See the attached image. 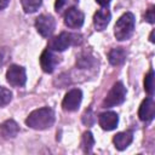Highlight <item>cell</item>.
<instances>
[{
	"label": "cell",
	"mask_w": 155,
	"mask_h": 155,
	"mask_svg": "<svg viewBox=\"0 0 155 155\" xmlns=\"http://www.w3.org/2000/svg\"><path fill=\"white\" fill-rule=\"evenodd\" d=\"M126 57H127V52L122 47H115L110 50L108 53V59L113 65H121L126 61Z\"/></svg>",
	"instance_id": "9a60e30c"
},
{
	"label": "cell",
	"mask_w": 155,
	"mask_h": 155,
	"mask_svg": "<svg viewBox=\"0 0 155 155\" xmlns=\"http://www.w3.org/2000/svg\"><path fill=\"white\" fill-rule=\"evenodd\" d=\"M19 132V126L15 120H6L0 125V136L5 139L15 138Z\"/></svg>",
	"instance_id": "4fadbf2b"
},
{
	"label": "cell",
	"mask_w": 155,
	"mask_h": 155,
	"mask_svg": "<svg viewBox=\"0 0 155 155\" xmlns=\"http://www.w3.org/2000/svg\"><path fill=\"white\" fill-rule=\"evenodd\" d=\"M82 122H84L85 125H87V126H90V125H92V124L94 122V116H93L91 109L87 110V111L84 114V116H82Z\"/></svg>",
	"instance_id": "7402d4cb"
},
{
	"label": "cell",
	"mask_w": 155,
	"mask_h": 155,
	"mask_svg": "<svg viewBox=\"0 0 155 155\" xmlns=\"http://www.w3.org/2000/svg\"><path fill=\"white\" fill-rule=\"evenodd\" d=\"M84 19L85 16L84 13L78 10L76 7H71L69 10H67L65 15H64V23L67 27L71 28V29H78L84 24Z\"/></svg>",
	"instance_id": "9c48e42d"
},
{
	"label": "cell",
	"mask_w": 155,
	"mask_h": 155,
	"mask_svg": "<svg viewBox=\"0 0 155 155\" xmlns=\"http://www.w3.org/2000/svg\"><path fill=\"white\" fill-rule=\"evenodd\" d=\"M12 99V93L10 90H7L6 87L0 86V108L8 104Z\"/></svg>",
	"instance_id": "ffe728a7"
},
{
	"label": "cell",
	"mask_w": 155,
	"mask_h": 155,
	"mask_svg": "<svg viewBox=\"0 0 155 155\" xmlns=\"http://www.w3.org/2000/svg\"><path fill=\"white\" fill-rule=\"evenodd\" d=\"M145 21L149 23L155 22V7L154 6H150L149 10L145 12Z\"/></svg>",
	"instance_id": "603a6c76"
},
{
	"label": "cell",
	"mask_w": 155,
	"mask_h": 155,
	"mask_svg": "<svg viewBox=\"0 0 155 155\" xmlns=\"http://www.w3.org/2000/svg\"><path fill=\"white\" fill-rule=\"evenodd\" d=\"M59 62H61V58L51 48H46L40 56V65H41L42 70L48 74H51L56 69V67L58 65Z\"/></svg>",
	"instance_id": "52a82bcc"
},
{
	"label": "cell",
	"mask_w": 155,
	"mask_h": 155,
	"mask_svg": "<svg viewBox=\"0 0 155 155\" xmlns=\"http://www.w3.org/2000/svg\"><path fill=\"white\" fill-rule=\"evenodd\" d=\"M92 62H93V57H90L88 54H82L80 58H79V61H78V65L80 67V68H82V69H86L87 67H90V65H92Z\"/></svg>",
	"instance_id": "44dd1931"
},
{
	"label": "cell",
	"mask_w": 155,
	"mask_h": 155,
	"mask_svg": "<svg viewBox=\"0 0 155 155\" xmlns=\"http://www.w3.org/2000/svg\"><path fill=\"white\" fill-rule=\"evenodd\" d=\"M21 4H22L24 12L33 13L39 10V7L42 4V0H21Z\"/></svg>",
	"instance_id": "e0dca14e"
},
{
	"label": "cell",
	"mask_w": 155,
	"mask_h": 155,
	"mask_svg": "<svg viewBox=\"0 0 155 155\" xmlns=\"http://www.w3.org/2000/svg\"><path fill=\"white\" fill-rule=\"evenodd\" d=\"M133 140V133L131 131H125V132H119L114 136L113 142L114 145L117 150H125Z\"/></svg>",
	"instance_id": "5bb4252c"
},
{
	"label": "cell",
	"mask_w": 155,
	"mask_h": 155,
	"mask_svg": "<svg viewBox=\"0 0 155 155\" xmlns=\"http://www.w3.org/2000/svg\"><path fill=\"white\" fill-rule=\"evenodd\" d=\"M96 1H97V2H98L101 6H103V7H107V6L110 4V1H111V0H96Z\"/></svg>",
	"instance_id": "cb8c5ba5"
},
{
	"label": "cell",
	"mask_w": 155,
	"mask_h": 155,
	"mask_svg": "<svg viewBox=\"0 0 155 155\" xmlns=\"http://www.w3.org/2000/svg\"><path fill=\"white\" fill-rule=\"evenodd\" d=\"M134 25H136V19L133 13L126 12L124 13L115 23L114 27V35L119 41L128 40L133 31H134Z\"/></svg>",
	"instance_id": "7a4b0ae2"
},
{
	"label": "cell",
	"mask_w": 155,
	"mask_h": 155,
	"mask_svg": "<svg viewBox=\"0 0 155 155\" xmlns=\"http://www.w3.org/2000/svg\"><path fill=\"white\" fill-rule=\"evenodd\" d=\"M138 116L144 122H150L155 116V103L151 97L145 98L138 110Z\"/></svg>",
	"instance_id": "30bf717a"
},
{
	"label": "cell",
	"mask_w": 155,
	"mask_h": 155,
	"mask_svg": "<svg viewBox=\"0 0 155 155\" xmlns=\"http://www.w3.org/2000/svg\"><path fill=\"white\" fill-rule=\"evenodd\" d=\"M10 0H0V10H4L5 7H7Z\"/></svg>",
	"instance_id": "d4e9b609"
},
{
	"label": "cell",
	"mask_w": 155,
	"mask_h": 155,
	"mask_svg": "<svg viewBox=\"0 0 155 155\" xmlns=\"http://www.w3.org/2000/svg\"><path fill=\"white\" fill-rule=\"evenodd\" d=\"M94 145V138L92 136V133L90 131H86L84 134H82V139H81V147H82V150L85 153H91L92 148Z\"/></svg>",
	"instance_id": "2e32d148"
},
{
	"label": "cell",
	"mask_w": 155,
	"mask_h": 155,
	"mask_svg": "<svg viewBox=\"0 0 155 155\" xmlns=\"http://www.w3.org/2000/svg\"><path fill=\"white\" fill-rule=\"evenodd\" d=\"M126 87L124 86V84L121 81H117L113 85V87L110 88V91L108 92V94L105 96L102 107L103 108H113L115 105L122 104L126 99Z\"/></svg>",
	"instance_id": "277c9868"
},
{
	"label": "cell",
	"mask_w": 155,
	"mask_h": 155,
	"mask_svg": "<svg viewBox=\"0 0 155 155\" xmlns=\"http://www.w3.org/2000/svg\"><path fill=\"white\" fill-rule=\"evenodd\" d=\"M110 18H111V13L108 8L104 7V8L98 10L93 16V25H94L96 30H98V31L104 30L108 27Z\"/></svg>",
	"instance_id": "7c38bea8"
},
{
	"label": "cell",
	"mask_w": 155,
	"mask_h": 155,
	"mask_svg": "<svg viewBox=\"0 0 155 155\" xmlns=\"http://www.w3.org/2000/svg\"><path fill=\"white\" fill-rule=\"evenodd\" d=\"M82 99V92L79 88H73L70 90L63 98L62 107L65 111H75L79 109L80 103Z\"/></svg>",
	"instance_id": "ba28073f"
},
{
	"label": "cell",
	"mask_w": 155,
	"mask_h": 155,
	"mask_svg": "<svg viewBox=\"0 0 155 155\" xmlns=\"http://www.w3.org/2000/svg\"><path fill=\"white\" fill-rule=\"evenodd\" d=\"M79 4V0H56L54 8L57 12L62 13L65 10H69L71 7H75Z\"/></svg>",
	"instance_id": "ac0fdd59"
},
{
	"label": "cell",
	"mask_w": 155,
	"mask_h": 155,
	"mask_svg": "<svg viewBox=\"0 0 155 155\" xmlns=\"http://www.w3.org/2000/svg\"><path fill=\"white\" fill-rule=\"evenodd\" d=\"M6 80L11 86H15V87L24 86V84L27 81L25 69L21 65H16V64L11 65L6 71Z\"/></svg>",
	"instance_id": "5b68a950"
},
{
	"label": "cell",
	"mask_w": 155,
	"mask_h": 155,
	"mask_svg": "<svg viewBox=\"0 0 155 155\" xmlns=\"http://www.w3.org/2000/svg\"><path fill=\"white\" fill-rule=\"evenodd\" d=\"M53 122H54V113L48 107L35 109L25 119L27 126L34 130H46L51 127Z\"/></svg>",
	"instance_id": "6da1fadb"
},
{
	"label": "cell",
	"mask_w": 155,
	"mask_h": 155,
	"mask_svg": "<svg viewBox=\"0 0 155 155\" xmlns=\"http://www.w3.org/2000/svg\"><path fill=\"white\" fill-rule=\"evenodd\" d=\"M35 28L41 36L48 38L56 28L54 18L51 15H40L35 19Z\"/></svg>",
	"instance_id": "8992f818"
},
{
	"label": "cell",
	"mask_w": 155,
	"mask_h": 155,
	"mask_svg": "<svg viewBox=\"0 0 155 155\" xmlns=\"http://www.w3.org/2000/svg\"><path fill=\"white\" fill-rule=\"evenodd\" d=\"M144 90L151 97L154 94V70L150 69L144 79Z\"/></svg>",
	"instance_id": "d6986e66"
},
{
	"label": "cell",
	"mask_w": 155,
	"mask_h": 155,
	"mask_svg": "<svg viewBox=\"0 0 155 155\" xmlns=\"http://www.w3.org/2000/svg\"><path fill=\"white\" fill-rule=\"evenodd\" d=\"M80 42H81V35L62 31L58 36H56L51 40L50 48L53 51H57V52H62V51H65L71 45H78Z\"/></svg>",
	"instance_id": "3957f363"
},
{
	"label": "cell",
	"mask_w": 155,
	"mask_h": 155,
	"mask_svg": "<svg viewBox=\"0 0 155 155\" xmlns=\"http://www.w3.org/2000/svg\"><path fill=\"white\" fill-rule=\"evenodd\" d=\"M98 124L99 126L105 131H111L116 128L119 124V116L115 111H105L102 113L98 116Z\"/></svg>",
	"instance_id": "8fae6325"
},
{
	"label": "cell",
	"mask_w": 155,
	"mask_h": 155,
	"mask_svg": "<svg viewBox=\"0 0 155 155\" xmlns=\"http://www.w3.org/2000/svg\"><path fill=\"white\" fill-rule=\"evenodd\" d=\"M149 39H150V41H151V42H154V41H155V40H154V30L150 33V38H149Z\"/></svg>",
	"instance_id": "484cf974"
}]
</instances>
